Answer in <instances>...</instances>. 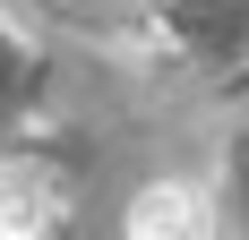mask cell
I'll use <instances>...</instances> for the list:
<instances>
[{
  "mask_svg": "<svg viewBox=\"0 0 249 240\" xmlns=\"http://www.w3.org/2000/svg\"><path fill=\"white\" fill-rule=\"evenodd\" d=\"M52 206L60 197H52V180L35 163H0V232H43Z\"/></svg>",
  "mask_w": 249,
  "mask_h": 240,
  "instance_id": "obj_1",
  "label": "cell"
},
{
  "mask_svg": "<svg viewBox=\"0 0 249 240\" xmlns=\"http://www.w3.org/2000/svg\"><path fill=\"white\" fill-rule=\"evenodd\" d=\"M189 223H198L189 189H146L138 206H129V232H189Z\"/></svg>",
  "mask_w": 249,
  "mask_h": 240,
  "instance_id": "obj_2",
  "label": "cell"
}]
</instances>
